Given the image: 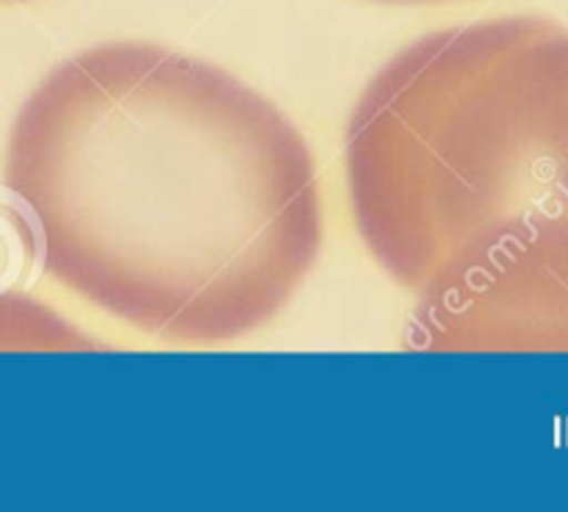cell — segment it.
Returning a JSON list of instances; mask_svg holds the SVG:
<instances>
[{"mask_svg": "<svg viewBox=\"0 0 568 512\" xmlns=\"http://www.w3.org/2000/svg\"><path fill=\"white\" fill-rule=\"evenodd\" d=\"M3 177L53 280L170 341L264 327L322 247L303 133L236 75L161 44L55 66L11 125Z\"/></svg>", "mask_w": 568, "mask_h": 512, "instance_id": "cell-1", "label": "cell"}, {"mask_svg": "<svg viewBox=\"0 0 568 512\" xmlns=\"http://www.w3.org/2000/svg\"><path fill=\"white\" fill-rule=\"evenodd\" d=\"M347 188L372 258L416 297L568 222V28L427 33L364 89Z\"/></svg>", "mask_w": 568, "mask_h": 512, "instance_id": "cell-2", "label": "cell"}, {"mask_svg": "<svg viewBox=\"0 0 568 512\" xmlns=\"http://www.w3.org/2000/svg\"><path fill=\"white\" fill-rule=\"evenodd\" d=\"M388 3H438V0H388Z\"/></svg>", "mask_w": 568, "mask_h": 512, "instance_id": "cell-4", "label": "cell"}, {"mask_svg": "<svg viewBox=\"0 0 568 512\" xmlns=\"http://www.w3.org/2000/svg\"><path fill=\"white\" fill-rule=\"evenodd\" d=\"M414 347L568 355V222L419 297Z\"/></svg>", "mask_w": 568, "mask_h": 512, "instance_id": "cell-3", "label": "cell"}]
</instances>
